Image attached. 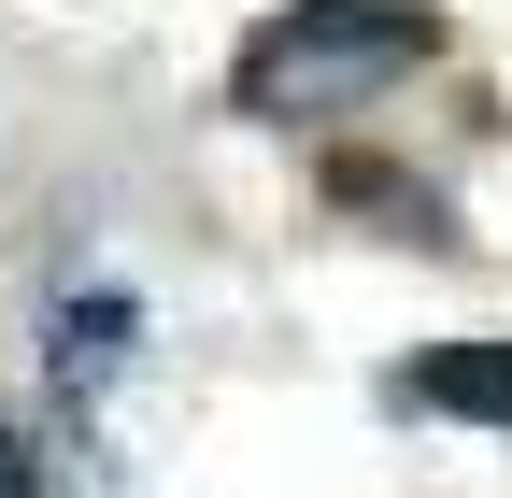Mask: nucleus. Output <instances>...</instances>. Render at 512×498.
<instances>
[{"label": "nucleus", "mask_w": 512, "mask_h": 498, "mask_svg": "<svg viewBox=\"0 0 512 498\" xmlns=\"http://www.w3.org/2000/svg\"><path fill=\"white\" fill-rule=\"evenodd\" d=\"M413 57H441V15H427V0H285V15L228 57V100L256 114V129H313V114L384 100Z\"/></svg>", "instance_id": "1"}, {"label": "nucleus", "mask_w": 512, "mask_h": 498, "mask_svg": "<svg viewBox=\"0 0 512 498\" xmlns=\"http://www.w3.org/2000/svg\"><path fill=\"white\" fill-rule=\"evenodd\" d=\"M0 498H43V470H29V442L0 427Z\"/></svg>", "instance_id": "4"}, {"label": "nucleus", "mask_w": 512, "mask_h": 498, "mask_svg": "<svg viewBox=\"0 0 512 498\" xmlns=\"http://www.w3.org/2000/svg\"><path fill=\"white\" fill-rule=\"evenodd\" d=\"M328 200H342V214H370V228H399V242H456V214H441V185H427V171L328 157Z\"/></svg>", "instance_id": "3"}, {"label": "nucleus", "mask_w": 512, "mask_h": 498, "mask_svg": "<svg viewBox=\"0 0 512 498\" xmlns=\"http://www.w3.org/2000/svg\"><path fill=\"white\" fill-rule=\"evenodd\" d=\"M399 413H456V427H512V342H441L399 370Z\"/></svg>", "instance_id": "2"}]
</instances>
